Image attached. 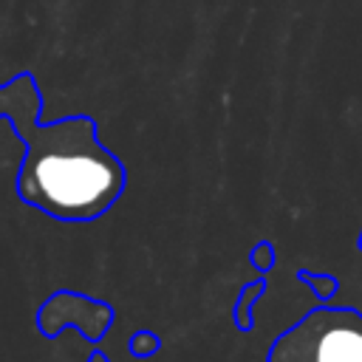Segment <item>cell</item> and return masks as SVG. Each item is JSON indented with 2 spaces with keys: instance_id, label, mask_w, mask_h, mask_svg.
I'll use <instances>...</instances> for the list:
<instances>
[{
  "instance_id": "6da1fadb",
  "label": "cell",
  "mask_w": 362,
  "mask_h": 362,
  "mask_svg": "<svg viewBox=\"0 0 362 362\" xmlns=\"http://www.w3.org/2000/svg\"><path fill=\"white\" fill-rule=\"evenodd\" d=\"M42 90L23 71L0 85V119L11 122L25 153L17 195L25 206L65 223L102 218L127 187V167L99 139L96 119L74 113L42 122Z\"/></svg>"
},
{
  "instance_id": "7a4b0ae2",
  "label": "cell",
  "mask_w": 362,
  "mask_h": 362,
  "mask_svg": "<svg viewBox=\"0 0 362 362\" xmlns=\"http://www.w3.org/2000/svg\"><path fill=\"white\" fill-rule=\"evenodd\" d=\"M266 362H362V311L317 305L274 337Z\"/></svg>"
},
{
  "instance_id": "3957f363",
  "label": "cell",
  "mask_w": 362,
  "mask_h": 362,
  "mask_svg": "<svg viewBox=\"0 0 362 362\" xmlns=\"http://www.w3.org/2000/svg\"><path fill=\"white\" fill-rule=\"evenodd\" d=\"M51 314H54V320L37 322L42 337H54L57 331H62V325L71 322V325H79L85 339L96 342L99 337L107 334V328L113 322V308L105 300H90V297L76 294V291H57V294H51L42 303L37 317H51Z\"/></svg>"
},
{
  "instance_id": "277c9868",
  "label": "cell",
  "mask_w": 362,
  "mask_h": 362,
  "mask_svg": "<svg viewBox=\"0 0 362 362\" xmlns=\"http://www.w3.org/2000/svg\"><path fill=\"white\" fill-rule=\"evenodd\" d=\"M263 294H266V277L252 280V283H246V286L240 288V294H238V300H235V308H232V320H235L238 331L249 334V331L255 328V303H257Z\"/></svg>"
},
{
  "instance_id": "5b68a950",
  "label": "cell",
  "mask_w": 362,
  "mask_h": 362,
  "mask_svg": "<svg viewBox=\"0 0 362 362\" xmlns=\"http://www.w3.org/2000/svg\"><path fill=\"white\" fill-rule=\"evenodd\" d=\"M297 280H303V283L314 291V297H317L320 303H328V300L339 291V280H337L334 274H317V272L300 269V272H297Z\"/></svg>"
},
{
  "instance_id": "8992f818",
  "label": "cell",
  "mask_w": 362,
  "mask_h": 362,
  "mask_svg": "<svg viewBox=\"0 0 362 362\" xmlns=\"http://www.w3.org/2000/svg\"><path fill=\"white\" fill-rule=\"evenodd\" d=\"M127 351H130L136 359H147V356H156V354L161 351V339H158V334H153V331H136V334L130 337V342H127Z\"/></svg>"
},
{
  "instance_id": "52a82bcc",
  "label": "cell",
  "mask_w": 362,
  "mask_h": 362,
  "mask_svg": "<svg viewBox=\"0 0 362 362\" xmlns=\"http://www.w3.org/2000/svg\"><path fill=\"white\" fill-rule=\"evenodd\" d=\"M249 260H252V266L255 269H260L263 274L274 266V260H277V255H274V246L269 243V240H260V243H255L252 246V252H249Z\"/></svg>"
},
{
  "instance_id": "ba28073f",
  "label": "cell",
  "mask_w": 362,
  "mask_h": 362,
  "mask_svg": "<svg viewBox=\"0 0 362 362\" xmlns=\"http://www.w3.org/2000/svg\"><path fill=\"white\" fill-rule=\"evenodd\" d=\"M90 362H107V356H105V354H99V351H96V354H93V356H90Z\"/></svg>"
},
{
  "instance_id": "9c48e42d",
  "label": "cell",
  "mask_w": 362,
  "mask_h": 362,
  "mask_svg": "<svg viewBox=\"0 0 362 362\" xmlns=\"http://www.w3.org/2000/svg\"><path fill=\"white\" fill-rule=\"evenodd\" d=\"M356 246H359V252H362V232H359V240H356Z\"/></svg>"
}]
</instances>
